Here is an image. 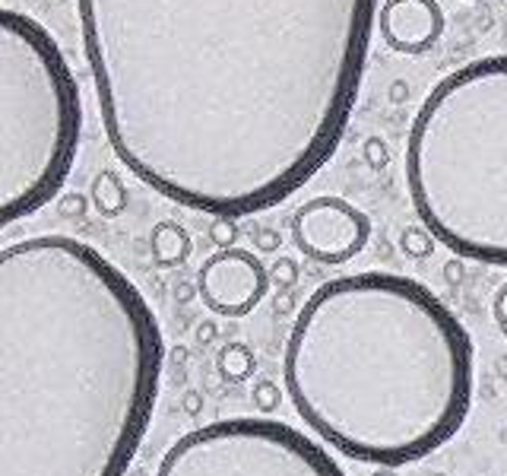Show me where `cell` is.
I'll list each match as a JSON object with an SVG mask.
<instances>
[{
	"instance_id": "cell-13",
	"label": "cell",
	"mask_w": 507,
	"mask_h": 476,
	"mask_svg": "<svg viewBox=\"0 0 507 476\" xmlns=\"http://www.w3.org/2000/svg\"><path fill=\"white\" fill-rule=\"evenodd\" d=\"M434 242H438V238L425 226H409L403 229L400 235V251L406 257H412V261H425V257L434 254Z\"/></svg>"
},
{
	"instance_id": "cell-10",
	"label": "cell",
	"mask_w": 507,
	"mask_h": 476,
	"mask_svg": "<svg viewBox=\"0 0 507 476\" xmlns=\"http://www.w3.org/2000/svg\"><path fill=\"white\" fill-rule=\"evenodd\" d=\"M150 254L159 267H178L190 257V235L178 222H156L150 235Z\"/></svg>"
},
{
	"instance_id": "cell-1",
	"label": "cell",
	"mask_w": 507,
	"mask_h": 476,
	"mask_svg": "<svg viewBox=\"0 0 507 476\" xmlns=\"http://www.w3.org/2000/svg\"><path fill=\"white\" fill-rule=\"evenodd\" d=\"M380 0H76L102 128L146 188L212 216L302 191L336 152Z\"/></svg>"
},
{
	"instance_id": "cell-24",
	"label": "cell",
	"mask_w": 507,
	"mask_h": 476,
	"mask_svg": "<svg viewBox=\"0 0 507 476\" xmlns=\"http://www.w3.org/2000/svg\"><path fill=\"white\" fill-rule=\"evenodd\" d=\"M194 295H197V280H194V283H178V286H174V302H178V305H188Z\"/></svg>"
},
{
	"instance_id": "cell-12",
	"label": "cell",
	"mask_w": 507,
	"mask_h": 476,
	"mask_svg": "<svg viewBox=\"0 0 507 476\" xmlns=\"http://www.w3.org/2000/svg\"><path fill=\"white\" fill-rule=\"evenodd\" d=\"M89 200L102 216L114 220V216H121V213L127 210V188H124V182L114 172H99L96 182H92Z\"/></svg>"
},
{
	"instance_id": "cell-17",
	"label": "cell",
	"mask_w": 507,
	"mask_h": 476,
	"mask_svg": "<svg viewBox=\"0 0 507 476\" xmlns=\"http://www.w3.org/2000/svg\"><path fill=\"white\" fill-rule=\"evenodd\" d=\"M362 156H365V162L374 168V172H384V168L390 166V152H387V144L380 140V137H368V140H365Z\"/></svg>"
},
{
	"instance_id": "cell-28",
	"label": "cell",
	"mask_w": 507,
	"mask_h": 476,
	"mask_svg": "<svg viewBox=\"0 0 507 476\" xmlns=\"http://www.w3.org/2000/svg\"><path fill=\"white\" fill-rule=\"evenodd\" d=\"M434 476H447V473H434Z\"/></svg>"
},
{
	"instance_id": "cell-21",
	"label": "cell",
	"mask_w": 507,
	"mask_h": 476,
	"mask_svg": "<svg viewBox=\"0 0 507 476\" xmlns=\"http://www.w3.org/2000/svg\"><path fill=\"white\" fill-rule=\"evenodd\" d=\"M444 280L450 283V286H460L463 283V257H450L444 264Z\"/></svg>"
},
{
	"instance_id": "cell-15",
	"label": "cell",
	"mask_w": 507,
	"mask_h": 476,
	"mask_svg": "<svg viewBox=\"0 0 507 476\" xmlns=\"http://www.w3.org/2000/svg\"><path fill=\"white\" fill-rule=\"evenodd\" d=\"M242 229L235 226V216H216L210 226V242L216 248H235Z\"/></svg>"
},
{
	"instance_id": "cell-2",
	"label": "cell",
	"mask_w": 507,
	"mask_h": 476,
	"mask_svg": "<svg viewBox=\"0 0 507 476\" xmlns=\"http://www.w3.org/2000/svg\"><path fill=\"white\" fill-rule=\"evenodd\" d=\"M165 363L143 293L73 235L0 248V476H124Z\"/></svg>"
},
{
	"instance_id": "cell-14",
	"label": "cell",
	"mask_w": 507,
	"mask_h": 476,
	"mask_svg": "<svg viewBox=\"0 0 507 476\" xmlns=\"http://www.w3.org/2000/svg\"><path fill=\"white\" fill-rule=\"evenodd\" d=\"M282 387L276 385V381L270 378H257L254 381V387H250V401H254V407L260 410V413H273V410L282 407Z\"/></svg>"
},
{
	"instance_id": "cell-9",
	"label": "cell",
	"mask_w": 507,
	"mask_h": 476,
	"mask_svg": "<svg viewBox=\"0 0 507 476\" xmlns=\"http://www.w3.org/2000/svg\"><path fill=\"white\" fill-rule=\"evenodd\" d=\"M384 45L396 54H425L444 35V13L438 0H384L378 10Z\"/></svg>"
},
{
	"instance_id": "cell-5",
	"label": "cell",
	"mask_w": 507,
	"mask_h": 476,
	"mask_svg": "<svg viewBox=\"0 0 507 476\" xmlns=\"http://www.w3.org/2000/svg\"><path fill=\"white\" fill-rule=\"evenodd\" d=\"M80 130V86L51 32L0 7V229L58 197Z\"/></svg>"
},
{
	"instance_id": "cell-16",
	"label": "cell",
	"mask_w": 507,
	"mask_h": 476,
	"mask_svg": "<svg viewBox=\"0 0 507 476\" xmlns=\"http://www.w3.org/2000/svg\"><path fill=\"white\" fill-rule=\"evenodd\" d=\"M266 270H270L273 286H282V289H292L298 283V277H302V270H298V264L292 257H276L273 267H266Z\"/></svg>"
},
{
	"instance_id": "cell-8",
	"label": "cell",
	"mask_w": 507,
	"mask_h": 476,
	"mask_svg": "<svg viewBox=\"0 0 507 476\" xmlns=\"http://www.w3.org/2000/svg\"><path fill=\"white\" fill-rule=\"evenodd\" d=\"M270 270L254 251L219 248L197 270V299L219 317H244L270 293Z\"/></svg>"
},
{
	"instance_id": "cell-25",
	"label": "cell",
	"mask_w": 507,
	"mask_h": 476,
	"mask_svg": "<svg viewBox=\"0 0 507 476\" xmlns=\"http://www.w3.org/2000/svg\"><path fill=\"white\" fill-rule=\"evenodd\" d=\"M495 378L507 381V355H498V359H495Z\"/></svg>"
},
{
	"instance_id": "cell-3",
	"label": "cell",
	"mask_w": 507,
	"mask_h": 476,
	"mask_svg": "<svg viewBox=\"0 0 507 476\" xmlns=\"http://www.w3.org/2000/svg\"><path fill=\"white\" fill-rule=\"evenodd\" d=\"M286 397L320 441L378 467L463 429L476 363L463 321L412 277L365 270L311 293L282 353Z\"/></svg>"
},
{
	"instance_id": "cell-26",
	"label": "cell",
	"mask_w": 507,
	"mask_h": 476,
	"mask_svg": "<svg viewBox=\"0 0 507 476\" xmlns=\"http://www.w3.org/2000/svg\"><path fill=\"white\" fill-rule=\"evenodd\" d=\"M292 308V299L288 295H276V315H282V311Z\"/></svg>"
},
{
	"instance_id": "cell-7",
	"label": "cell",
	"mask_w": 507,
	"mask_h": 476,
	"mask_svg": "<svg viewBox=\"0 0 507 476\" xmlns=\"http://www.w3.org/2000/svg\"><path fill=\"white\" fill-rule=\"evenodd\" d=\"M292 242L308 261L336 267L372 242V220L342 197H311L292 216Z\"/></svg>"
},
{
	"instance_id": "cell-18",
	"label": "cell",
	"mask_w": 507,
	"mask_h": 476,
	"mask_svg": "<svg viewBox=\"0 0 507 476\" xmlns=\"http://www.w3.org/2000/svg\"><path fill=\"white\" fill-rule=\"evenodd\" d=\"M250 242H254V248H257L260 254H276V251L282 248V232L280 229L260 226L250 232Z\"/></svg>"
},
{
	"instance_id": "cell-19",
	"label": "cell",
	"mask_w": 507,
	"mask_h": 476,
	"mask_svg": "<svg viewBox=\"0 0 507 476\" xmlns=\"http://www.w3.org/2000/svg\"><path fill=\"white\" fill-rule=\"evenodd\" d=\"M492 317H495V324H498L501 337L507 340V283H501L498 293H495V299H492Z\"/></svg>"
},
{
	"instance_id": "cell-23",
	"label": "cell",
	"mask_w": 507,
	"mask_h": 476,
	"mask_svg": "<svg viewBox=\"0 0 507 476\" xmlns=\"http://www.w3.org/2000/svg\"><path fill=\"white\" fill-rule=\"evenodd\" d=\"M181 407H184V413H188V416H197L200 410H204V397H200L197 391H184Z\"/></svg>"
},
{
	"instance_id": "cell-27",
	"label": "cell",
	"mask_w": 507,
	"mask_h": 476,
	"mask_svg": "<svg viewBox=\"0 0 507 476\" xmlns=\"http://www.w3.org/2000/svg\"><path fill=\"white\" fill-rule=\"evenodd\" d=\"M372 476H396V470H394V467H378Z\"/></svg>"
},
{
	"instance_id": "cell-20",
	"label": "cell",
	"mask_w": 507,
	"mask_h": 476,
	"mask_svg": "<svg viewBox=\"0 0 507 476\" xmlns=\"http://www.w3.org/2000/svg\"><path fill=\"white\" fill-rule=\"evenodd\" d=\"M58 213H61V216H67V220H76V216H83V213H86V197H80V194L61 197V204H58Z\"/></svg>"
},
{
	"instance_id": "cell-4",
	"label": "cell",
	"mask_w": 507,
	"mask_h": 476,
	"mask_svg": "<svg viewBox=\"0 0 507 476\" xmlns=\"http://www.w3.org/2000/svg\"><path fill=\"white\" fill-rule=\"evenodd\" d=\"M406 188L447 251L507 267V54L463 64L425 96L406 140Z\"/></svg>"
},
{
	"instance_id": "cell-22",
	"label": "cell",
	"mask_w": 507,
	"mask_h": 476,
	"mask_svg": "<svg viewBox=\"0 0 507 476\" xmlns=\"http://www.w3.org/2000/svg\"><path fill=\"white\" fill-rule=\"evenodd\" d=\"M216 337H219V327H216V321H200V324H197V343H200V347H210Z\"/></svg>"
},
{
	"instance_id": "cell-11",
	"label": "cell",
	"mask_w": 507,
	"mask_h": 476,
	"mask_svg": "<svg viewBox=\"0 0 507 476\" xmlns=\"http://www.w3.org/2000/svg\"><path fill=\"white\" fill-rule=\"evenodd\" d=\"M216 371H219V378L226 385H242V381H250L254 378V371H257V355L248 343L242 340H232L219 349L216 355Z\"/></svg>"
},
{
	"instance_id": "cell-6",
	"label": "cell",
	"mask_w": 507,
	"mask_h": 476,
	"mask_svg": "<svg viewBox=\"0 0 507 476\" xmlns=\"http://www.w3.org/2000/svg\"><path fill=\"white\" fill-rule=\"evenodd\" d=\"M156 476H346L304 432L264 416H235L184 432Z\"/></svg>"
}]
</instances>
